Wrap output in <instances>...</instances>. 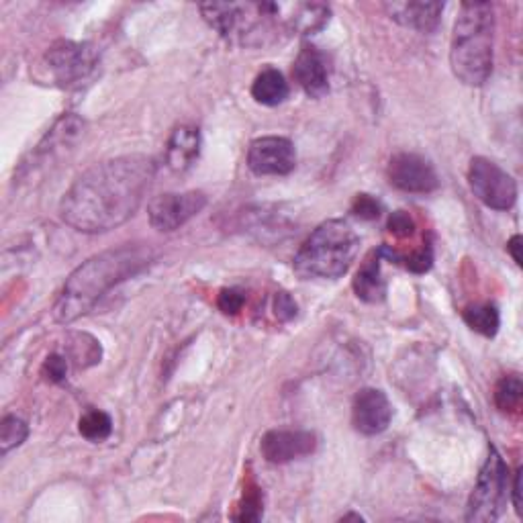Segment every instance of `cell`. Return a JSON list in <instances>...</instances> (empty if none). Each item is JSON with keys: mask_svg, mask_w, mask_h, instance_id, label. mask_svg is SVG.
I'll list each match as a JSON object with an SVG mask.
<instances>
[{"mask_svg": "<svg viewBox=\"0 0 523 523\" xmlns=\"http://www.w3.org/2000/svg\"><path fill=\"white\" fill-rule=\"evenodd\" d=\"M360 250V237L344 219L321 223L295 256V272L305 278L334 280L344 276Z\"/></svg>", "mask_w": 523, "mask_h": 523, "instance_id": "cell-4", "label": "cell"}, {"mask_svg": "<svg viewBox=\"0 0 523 523\" xmlns=\"http://www.w3.org/2000/svg\"><path fill=\"white\" fill-rule=\"evenodd\" d=\"M329 21V7L319 5V3H297V5H287V27L291 31L309 35L315 31H321Z\"/></svg>", "mask_w": 523, "mask_h": 523, "instance_id": "cell-17", "label": "cell"}, {"mask_svg": "<svg viewBox=\"0 0 523 523\" xmlns=\"http://www.w3.org/2000/svg\"><path fill=\"white\" fill-rule=\"evenodd\" d=\"M387 176L395 188L413 195L434 193V190L440 186V178L432 162L425 160L419 154H409V152H401L391 158Z\"/></svg>", "mask_w": 523, "mask_h": 523, "instance_id": "cell-8", "label": "cell"}, {"mask_svg": "<svg viewBox=\"0 0 523 523\" xmlns=\"http://www.w3.org/2000/svg\"><path fill=\"white\" fill-rule=\"evenodd\" d=\"M244 303H246V295L237 289H223L217 299V307L225 315H237L244 309Z\"/></svg>", "mask_w": 523, "mask_h": 523, "instance_id": "cell-25", "label": "cell"}, {"mask_svg": "<svg viewBox=\"0 0 523 523\" xmlns=\"http://www.w3.org/2000/svg\"><path fill=\"white\" fill-rule=\"evenodd\" d=\"M354 293L364 303H380L387 297V280L380 272V252H372L354 278Z\"/></svg>", "mask_w": 523, "mask_h": 523, "instance_id": "cell-16", "label": "cell"}, {"mask_svg": "<svg viewBox=\"0 0 523 523\" xmlns=\"http://www.w3.org/2000/svg\"><path fill=\"white\" fill-rule=\"evenodd\" d=\"M156 162L144 154L105 160L88 168L62 199L64 223L82 233H105L129 221L144 203Z\"/></svg>", "mask_w": 523, "mask_h": 523, "instance_id": "cell-1", "label": "cell"}, {"mask_svg": "<svg viewBox=\"0 0 523 523\" xmlns=\"http://www.w3.org/2000/svg\"><path fill=\"white\" fill-rule=\"evenodd\" d=\"M94 60H97V56H94L90 45L74 41L54 43L45 56L47 68L52 70L54 78L64 86L84 80L94 68Z\"/></svg>", "mask_w": 523, "mask_h": 523, "instance_id": "cell-10", "label": "cell"}, {"mask_svg": "<svg viewBox=\"0 0 523 523\" xmlns=\"http://www.w3.org/2000/svg\"><path fill=\"white\" fill-rule=\"evenodd\" d=\"M352 213L358 219L364 221H374L383 213V205H380L372 195H356L354 203H352Z\"/></svg>", "mask_w": 523, "mask_h": 523, "instance_id": "cell-24", "label": "cell"}, {"mask_svg": "<svg viewBox=\"0 0 523 523\" xmlns=\"http://www.w3.org/2000/svg\"><path fill=\"white\" fill-rule=\"evenodd\" d=\"M393 419V407L387 395L378 389H362L354 397L352 423L364 436L383 434Z\"/></svg>", "mask_w": 523, "mask_h": 523, "instance_id": "cell-11", "label": "cell"}, {"mask_svg": "<svg viewBox=\"0 0 523 523\" xmlns=\"http://www.w3.org/2000/svg\"><path fill=\"white\" fill-rule=\"evenodd\" d=\"M274 315L280 321H291L297 315V303L289 293H278L274 299Z\"/></svg>", "mask_w": 523, "mask_h": 523, "instance_id": "cell-28", "label": "cell"}, {"mask_svg": "<svg viewBox=\"0 0 523 523\" xmlns=\"http://www.w3.org/2000/svg\"><path fill=\"white\" fill-rule=\"evenodd\" d=\"M207 205V197L201 190H188V193H166L152 199L148 207V217L158 231H176L193 217H197Z\"/></svg>", "mask_w": 523, "mask_h": 523, "instance_id": "cell-7", "label": "cell"}, {"mask_svg": "<svg viewBox=\"0 0 523 523\" xmlns=\"http://www.w3.org/2000/svg\"><path fill=\"white\" fill-rule=\"evenodd\" d=\"M464 321L466 325L477 331V334L485 336V338H495L497 331H499V311L495 305L491 303H481V305H472L464 311Z\"/></svg>", "mask_w": 523, "mask_h": 523, "instance_id": "cell-19", "label": "cell"}, {"mask_svg": "<svg viewBox=\"0 0 523 523\" xmlns=\"http://www.w3.org/2000/svg\"><path fill=\"white\" fill-rule=\"evenodd\" d=\"M523 383L517 374L503 376L495 387V405L503 413H517L521 409Z\"/></svg>", "mask_w": 523, "mask_h": 523, "instance_id": "cell-20", "label": "cell"}, {"mask_svg": "<svg viewBox=\"0 0 523 523\" xmlns=\"http://www.w3.org/2000/svg\"><path fill=\"white\" fill-rule=\"evenodd\" d=\"M29 436L27 423L17 415H7L0 425V450L9 454L13 448H19Z\"/></svg>", "mask_w": 523, "mask_h": 523, "instance_id": "cell-22", "label": "cell"}, {"mask_svg": "<svg viewBox=\"0 0 523 523\" xmlns=\"http://www.w3.org/2000/svg\"><path fill=\"white\" fill-rule=\"evenodd\" d=\"M389 231L395 237H411L415 231V221L407 211H395L389 217Z\"/></svg>", "mask_w": 523, "mask_h": 523, "instance_id": "cell-27", "label": "cell"}, {"mask_svg": "<svg viewBox=\"0 0 523 523\" xmlns=\"http://www.w3.org/2000/svg\"><path fill=\"white\" fill-rule=\"evenodd\" d=\"M387 15L407 29L419 33H432L438 29L444 5L425 3V0H409V3H385Z\"/></svg>", "mask_w": 523, "mask_h": 523, "instance_id": "cell-14", "label": "cell"}, {"mask_svg": "<svg viewBox=\"0 0 523 523\" xmlns=\"http://www.w3.org/2000/svg\"><path fill=\"white\" fill-rule=\"evenodd\" d=\"M252 97L264 107H276L287 101L289 82L284 80V76L276 68H266L256 76L252 84Z\"/></svg>", "mask_w": 523, "mask_h": 523, "instance_id": "cell-18", "label": "cell"}, {"mask_svg": "<svg viewBox=\"0 0 523 523\" xmlns=\"http://www.w3.org/2000/svg\"><path fill=\"white\" fill-rule=\"evenodd\" d=\"M521 244H523L521 235H513L511 240L507 242V252L511 254V258H513V262H515L517 266H521V248H523Z\"/></svg>", "mask_w": 523, "mask_h": 523, "instance_id": "cell-30", "label": "cell"}, {"mask_svg": "<svg viewBox=\"0 0 523 523\" xmlns=\"http://www.w3.org/2000/svg\"><path fill=\"white\" fill-rule=\"evenodd\" d=\"M317 448V438L311 432H291L274 430L262 438V456L272 464H287L313 454Z\"/></svg>", "mask_w": 523, "mask_h": 523, "instance_id": "cell-12", "label": "cell"}, {"mask_svg": "<svg viewBox=\"0 0 523 523\" xmlns=\"http://www.w3.org/2000/svg\"><path fill=\"white\" fill-rule=\"evenodd\" d=\"M297 84L313 99H321L329 92V72L325 56L313 45H305L293 64Z\"/></svg>", "mask_w": 523, "mask_h": 523, "instance_id": "cell-13", "label": "cell"}, {"mask_svg": "<svg viewBox=\"0 0 523 523\" xmlns=\"http://www.w3.org/2000/svg\"><path fill=\"white\" fill-rule=\"evenodd\" d=\"M154 258L152 248L135 244L92 256L68 276L54 305V317L60 323H72L88 315L111 289L146 270Z\"/></svg>", "mask_w": 523, "mask_h": 523, "instance_id": "cell-2", "label": "cell"}, {"mask_svg": "<svg viewBox=\"0 0 523 523\" xmlns=\"http://www.w3.org/2000/svg\"><path fill=\"white\" fill-rule=\"evenodd\" d=\"M41 372L47 380H50V383H62L68 374V362L64 356L52 354V356H47V360L43 362Z\"/></svg>", "mask_w": 523, "mask_h": 523, "instance_id": "cell-26", "label": "cell"}, {"mask_svg": "<svg viewBox=\"0 0 523 523\" xmlns=\"http://www.w3.org/2000/svg\"><path fill=\"white\" fill-rule=\"evenodd\" d=\"M264 513V497L256 483H246V491L242 495L240 505H237V513L233 515L237 521H258Z\"/></svg>", "mask_w": 523, "mask_h": 523, "instance_id": "cell-23", "label": "cell"}, {"mask_svg": "<svg viewBox=\"0 0 523 523\" xmlns=\"http://www.w3.org/2000/svg\"><path fill=\"white\" fill-rule=\"evenodd\" d=\"M248 166L258 176H287L297 166V152L287 137H260L248 150Z\"/></svg>", "mask_w": 523, "mask_h": 523, "instance_id": "cell-9", "label": "cell"}, {"mask_svg": "<svg viewBox=\"0 0 523 523\" xmlns=\"http://www.w3.org/2000/svg\"><path fill=\"white\" fill-rule=\"evenodd\" d=\"M78 430L90 442H103L113 432V421H111V417L105 411L92 409V411H88V413H84L80 417Z\"/></svg>", "mask_w": 523, "mask_h": 523, "instance_id": "cell-21", "label": "cell"}, {"mask_svg": "<svg viewBox=\"0 0 523 523\" xmlns=\"http://www.w3.org/2000/svg\"><path fill=\"white\" fill-rule=\"evenodd\" d=\"M507 487H509V468L501 454L491 448L487 462L481 468V474L474 485V491L468 501L466 521H495L501 517L507 505Z\"/></svg>", "mask_w": 523, "mask_h": 523, "instance_id": "cell-5", "label": "cell"}, {"mask_svg": "<svg viewBox=\"0 0 523 523\" xmlns=\"http://www.w3.org/2000/svg\"><path fill=\"white\" fill-rule=\"evenodd\" d=\"M521 479H523V470L517 468L515 477H513V485H511V495H513V507L517 511V515H523V507H521Z\"/></svg>", "mask_w": 523, "mask_h": 523, "instance_id": "cell-29", "label": "cell"}, {"mask_svg": "<svg viewBox=\"0 0 523 523\" xmlns=\"http://www.w3.org/2000/svg\"><path fill=\"white\" fill-rule=\"evenodd\" d=\"M201 133L193 125H180L172 131L166 148V162L174 172H186L199 160Z\"/></svg>", "mask_w": 523, "mask_h": 523, "instance_id": "cell-15", "label": "cell"}, {"mask_svg": "<svg viewBox=\"0 0 523 523\" xmlns=\"http://www.w3.org/2000/svg\"><path fill=\"white\" fill-rule=\"evenodd\" d=\"M495 13L489 3H464L454 23L450 66L468 86H483L493 72Z\"/></svg>", "mask_w": 523, "mask_h": 523, "instance_id": "cell-3", "label": "cell"}, {"mask_svg": "<svg viewBox=\"0 0 523 523\" xmlns=\"http://www.w3.org/2000/svg\"><path fill=\"white\" fill-rule=\"evenodd\" d=\"M468 184L483 205L495 211H509L517 201V184L499 164L489 158H472L468 168Z\"/></svg>", "mask_w": 523, "mask_h": 523, "instance_id": "cell-6", "label": "cell"}]
</instances>
